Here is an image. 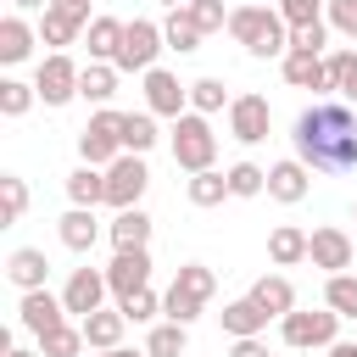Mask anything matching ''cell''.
I'll return each mask as SVG.
<instances>
[{
    "mask_svg": "<svg viewBox=\"0 0 357 357\" xmlns=\"http://www.w3.org/2000/svg\"><path fill=\"white\" fill-rule=\"evenodd\" d=\"M229 39L245 45V56L268 61L290 50V22L279 17V6H234L229 11Z\"/></svg>",
    "mask_w": 357,
    "mask_h": 357,
    "instance_id": "7a4b0ae2",
    "label": "cell"
},
{
    "mask_svg": "<svg viewBox=\"0 0 357 357\" xmlns=\"http://www.w3.org/2000/svg\"><path fill=\"white\" fill-rule=\"evenodd\" d=\"M106 296H112V284H106V268H95V262L73 268V273H67V284H61V301H67V312H73V318L100 312V307H106Z\"/></svg>",
    "mask_w": 357,
    "mask_h": 357,
    "instance_id": "30bf717a",
    "label": "cell"
},
{
    "mask_svg": "<svg viewBox=\"0 0 357 357\" xmlns=\"http://www.w3.org/2000/svg\"><path fill=\"white\" fill-rule=\"evenodd\" d=\"M67 318H73V312H67L61 290H50V284H45V290H28V296L17 301V324H22L33 340H39V335H50V329H61Z\"/></svg>",
    "mask_w": 357,
    "mask_h": 357,
    "instance_id": "7c38bea8",
    "label": "cell"
},
{
    "mask_svg": "<svg viewBox=\"0 0 357 357\" xmlns=\"http://www.w3.org/2000/svg\"><path fill=\"white\" fill-rule=\"evenodd\" d=\"M307 190H312V167H307V162L284 156V162H273V167H268V195H273L279 206L307 201Z\"/></svg>",
    "mask_w": 357,
    "mask_h": 357,
    "instance_id": "e0dca14e",
    "label": "cell"
},
{
    "mask_svg": "<svg viewBox=\"0 0 357 357\" xmlns=\"http://www.w3.org/2000/svg\"><path fill=\"white\" fill-rule=\"evenodd\" d=\"M290 145L312 173H357V112L346 100H312L296 112Z\"/></svg>",
    "mask_w": 357,
    "mask_h": 357,
    "instance_id": "6da1fadb",
    "label": "cell"
},
{
    "mask_svg": "<svg viewBox=\"0 0 357 357\" xmlns=\"http://www.w3.org/2000/svg\"><path fill=\"white\" fill-rule=\"evenodd\" d=\"M268 318H284V312H296V284L284 279V273H262V279H251V290H245Z\"/></svg>",
    "mask_w": 357,
    "mask_h": 357,
    "instance_id": "44dd1931",
    "label": "cell"
},
{
    "mask_svg": "<svg viewBox=\"0 0 357 357\" xmlns=\"http://www.w3.org/2000/svg\"><path fill=\"white\" fill-rule=\"evenodd\" d=\"M245 6H279V0H245Z\"/></svg>",
    "mask_w": 357,
    "mask_h": 357,
    "instance_id": "11a10c76",
    "label": "cell"
},
{
    "mask_svg": "<svg viewBox=\"0 0 357 357\" xmlns=\"http://www.w3.org/2000/svg\"><path fill=\"white\" fill-rule=\"evenodd\" d=\"M307 262H312V268H324V273H351L357 245H351V234H346L340 223H318V229H312V240H307Z\"/></svg>",
    "mask_w": 357,
    "mask_h": 357,
    "instance_id": "9c48e42d",
    "label": "cell"
},
{
    "mask_svg": "<svg viewBox=\"0 0 357 357\" xmlns=\"http://www.w3.org/2000/svg\"><path fill=\"white\" fill-rule=\"evenodd\" d=\"M139 89H145V112H156V117L178 123L190 112V84H178V73H167V67H151L139 78Z\"/></svg>",
    "mask_w": 357,
    "mask_h": 357,
    "instance_id": "8fae6325",
    "label": "cell"
},
{
    "mask_svg": "<svg viewBox=\"0 0 357 357\" xmlns=\"http://www.w3.org/2000/svg\"><path fill=\"white\" fill-rule=\"evenodd\" d=\"M145 184H151V167H145V156H128V151H123V156L106 167V206H112V212H128V206H139Z\"/></svg>",
    "mask_w": 357,
    "mask_h": 357,
    "instance_id": "ba28073f",
    "label": "cell"
},
{
    "mask_svg": "<svg viewBox=\"0 0 357 357\" xmlns=\"http://www.w3.org/2000/svg\"><path fill=\"white\" fill-rule=\"evenodd\" d=\"M0 201H6V206H0L6 223H17V218L28 212V184H22L17 173H0Z\"/></svg>",
    "mask_w": 357,
    "mask_h": 357,
    "instance_id": "7bdbcfd3",
    "label": "cell"
},
{
    "mask_svg": "<svg viewBox=\"0 0 357 357\" xmlns=\"http://www.w3.org/2000/svg\"><path fill=\"white\" fill-rule=\"evenodd\" d=\"M95 357H151V351H134V346H112V351H95Z\"/></svg>",
    "mask_w": 357,
    "mask_h": 357,
    "instance_id": "816d5d0a",
    "label": "cell"
},
{
    "mask_svg": "<svg viewBox=\"0 0 357 357\" xmlns=\"http://www.w3.org/2000/svg\"><path fill=\"white\" fill-rule=\"evenodd\" d=\"M78 78H84V67H78L67 50L39 56V67H33V89H39L45 106H67V100H78Z\"/></svg>",
    "mask_w": 357,
    "mask_h": 357,
    "instance_id": "52a82bcc",
    "label": "cell"
},
{
    "mask_svg": "<svg viewBox=\"0 0 357 357\" xmlns=\"http://www.w3.org/2000/svg\"><path fill=\"white\" fill-rule=\"evenodd\" d=\"M33 100H39L33 84H22V78H0V117H22Z\"/></svg>",
    "mask_w": 357,
    "mask_h": 357,
    "instance_id": "f35d334b",
    "label": "cell"
},
{
    "mask_svg": "<svg viewBox=\"0 0 357 357\" xmlns=\"http://www.w3.org/2000/svg\"><path fill=\"white\" fill-rule=\"evenodd\" d=\"M117 67L112 61H84V78H78V100H89V106H106L112 95H117Z\"/></svg>",
    "mask_w": 357,
    "mask_h": 357,
    "instance_id": "83f0119b",
    "label": "cell"
},
{
    "mask_svg": "<svg viewBox=\"0 0 357 357\" xmlns=\"http://www.w3.org/2000/svg\"><path fill=\"white\" fill-rule=\"evenodd\" d=\"M56 6H61V11H73L78 22H95V17H89V0H56Z\"/></svg>",
    "mask_w": 357,
    "mask_h": 357,
    "instance_id": "681fc988",
    "label": "cell"
},
{
    "mask_svg": "<svg viewBox=\"0 0 357 357\" xmlns=\"http://www.w3.org/2000/svg\"><path fill=\"white\" fill-rule=\"evenodd\" d=\"M229 106H234V95L223 89V78H195L190 84V112L212 117V112H229Z\"/></svg>",
    "mask_w": 357,
    "mask_h": 357,
    "instance_id": "836d02e7",
    "label": "cell"
},
{
    "mask_svg": "<svg viewBox=\"0 0 357 357\" xmlns=\"http://www.w3.org/2000/svg\"><path fill=\"white\" fill-rule=\"evenodd\" d=\"M67 201H73V206H106V167L78 162V167L67 173Z\"/></svg>",
    "mask_w": 357,
    "mask_h": 357,
    "instance_id": "484cf974",
    "label": "cell"
},
{
    "mask_svg": "<svg viewBox=\"0 0 357 357\" xmlns=\"http://www.w3.org/2000/svg\"><path fill=\"white\" fill-rule=\"evenodd\" d=\"M162 39H167V50H178V56H190V50H201V28L190 22V11H167V22H162Z\"/></svg>",
    "mask_w": 357,
    "mask_h": 357,
    "instance_id": "d6a6232c",
    "label": "cell"
},
{
    "mask_svg": "<svg viewBox=\"0 0 357 357\" xmlns=\"http://www.w3.org/2000/svg\"><path fill=\"white\" fill-rule=\"evenodd\" d=\"M78 329H84L89 351H112V346H123L128 318H123V307H100V312H89V318H78Z\"/></svg>",
    "mask_w": 357,
    "mask_h": 357,
    "instance_id": "7402d4cb",
    "label": "cell"
},
{
    "mask_svg": "<svg viewBox=\"0 0 357 357\" xmlns=\"http://www.w3.org/2000/svg\"><path fill=\"white\" fill-rule=\"evenodd\" d=\"M201 312H206V301H195V296H184V290H173V284H167V296H162V318H173V324H184V329H190Z\"/></svg>",
    "mask_w": 357,
    "mask_h": 357,
    "instance_id": "ab89813d",
    "label": "cell"
},
{
    "mask_svg": "<svg viewBox=\"0 0 357 357\" xmlns=\"http://www.w3.org/2000/svg\"><path fill=\"white\" fill-rule=\"evenodd\" d=\"M33 45H39V22H28L22 11H6L0 17V61L6 67H22L33 56Z\"/></svg>",
    "mask_w": 357,
    "mask_h": 357,
    "instance_id": "2e32d148",
    "label": "cell"
},
{
    "mask_svg": "<svg viewBox=\"0 0 357 357\" xmlns=\"http://www.w3.org/2000/svg\"><path fill=\"white\" fill-rule=\"evenodd\" d=\"M173 290H184V296H195V301H212V290H218V273H212L206 262H184V268L173 273Z\"/></svg>",
    "mask_w": 357,
    "mask_h": 357,
    "instance_id": "d590c367",
    "label": "cell"
},
{
    "mask_svg": "<svg viewBox=\"0 0 357 357\" xmlns=\"http://www.w3.org/2000/svg\"><path fill=\"white\" fill-rule=\"evenodd\" d=\"M6 279L28 296V290H45V279H50V257L39 251V245H11V257H6Z\"/></svg>",
    "mask_w": 357,
    "mask_h": 357,
    "instance_id": "d6986e66",
    "label": "cell"
},
{
    "mask_svg": "<svg viewBox=\"0 0 357 357\" xmlns=\"http://www.w3.org/2000/svg\"><path fill=\"white\" fill-rule=\"evenodd\" d=\"M307 229H296V223H279L273 234H268V262L273 268H296V262H307Z\"/></svg>",
    "mask_w": 357,
    "mask_h": 357,
    "instance_id": "4316f807",
    "label": "cell"
},
{
    "mask_svg": "<svg viewBox=\"0 0 357 357\" xmlns=\"http://www.w3.org/2000/svg\"><path fill=\"white\" fill-rule=\"evenodd\" d=\"M184 346H190V329L173 324V318L151 324V335H145V351H151V357H184Z\"/></svg>",
    "mask_w": 357,
    "mask_h": 357,
    "instance_id": "1f68e13d",
    "label": "cell"
},
{
    "mask_svg": "<svg viewBox=\"0 0 357 357\" xmlns=\"http://www.w3.org/2000/svg\"><path fill=\"white\" fill-rule=\"evenodd\" d=\"M324 307L340 318H357V273H329L324 279Z\"/></svg>",
    "mask_w": 357,
    "mask_h": 357,
    "instance_id": "e575fe53",
    "label": "cell"
},
{
    "mask_svg": "<svg viewBox=\"0 0 357 357\" xmlns=\"http://www.w3.org/2000/svg\"><path fill=\"white\" fill-rule=\"evenodd\" d=\"M167 50V39H162V22H151V17H134L128 28H123V50H117V73H151L156 67V56Z\"/></svg>",
    "mask_w": 357,
    "mask_h": 357,
    "instance_id": "8992f818",
    "label": "cell"
},
{
    "mask_svg": "<svg viewBox=\"0 0 357 357\" xmlns=\"http://www.w3.org/2000/svg\"><path fill=\"white\" fill-rule=\"evenodd\" d=\"M106 284H112L117 301L134 296V290H151V251H117L106 262Z\"/></svg>",
    "mask_w": 357,
    "mask_h": 357,
    "instance_id": "9a60e30c",
    "label": "cell"
},
{
    "mask_svg": "<svg viewBox=\"0 0 357 357\" xmlns=\"http://www.w3.org/2000/svg\"><path fill=\"white\" fill-rule=\"evenodd\" d=\"M117 156H123V112L100 106V112H89V123L78 128V162L112 167Z\"/></svg>",
    "mask_w": 357,
    "mask_h": 357,
    "instance_id": "5b68a950",
    "label": "cell"
},
{
    "mask_svg": "<svg viewBox=\"0 0 357 357\" xmlns=\"http://www.w3.org/2000/svg\"><path fill=\"white\" fill-rule=\"evenodd\" d=\"M156 139H162L156 112H145V106H139V112H123V151H128V156H145Z\"/></svg>",
    "mask_w": 357,
    "mask_h": 357,
    "instance_id": "f546056e",
    "label": "cell"
},
{
    "mask_svg": "<svg viewBox=\"0 0 357 357\" xmlns=\"http://www.w3.org/2000/svg\"><path fill=\"white\" fill-rule=\"evenodd\" d=\"M84 346H89V340H84V329H78V324H61V329L39 335V346H33V351H39V357H78Z\"/></svg>",
    "mask_w": 357,
    "mask_h": 357,
    "instance_id": "8d00e7d4",
    "label": "cell"
},
{
    "mask_svg": "<svg viewBox=\"0 0 357 357\" xmlns=\"http://www.w3.org/2000/svg\"><path fill=\"white\" fill-rule=\"evenodd\" d=\"M229 195H240V201L268 195V167H257V162H234V167H229Z\"/></svg>",
    "mask_w": 357,
    "mask_h": 357,
    "instance_id": "74e56055",
    "label": "cell"
},
{
    "mask_svg": "<svg viewBox=\"0 0 357 357\" xmlns=\"http://www.w3.org/2000/svg\"><path fill=\"white\" fill-rule=\"evenodd\" d=\"M106 240H112V251H151V212H145V206L112 212Z\"/></svg>",
    "mask_w": 357,
    "mask_h": 357,
    "instance_id": "ac0fdd59",
    "label": "cell"
},
{
    "mask_svg": "<svg viewBox=\"0 0 357 357\" xmlns=\"http://www.w3.org/2000/svg\"><path fill=\"white\" fill-rule=\"evenodd\" d=\"M184 195H190V206H223V201H229V167L190 173V178H184Z\"/></svg>",
    "mask_w": 357,
    "mask_h": 357,
    "instance_id": "f1b7e54d",
    "label": "cell"
},
{
    "mask_svg": "<svg viewBox=\"0 0 357 357\" xmlns=\"http://www.w3.org/2000/svg\"><path fill=\"white\" fill-rule=\"evenodd\" d=\"M156 6H167V11H184V6H190V0H156Z\"/></svg>",
    "mask_w": 357,
    "mask_h": 357,
    "instance_id": "f5cc1de1",
    "label": "cell"
},
{
    "mask_svg": "<svg viewBox=\"0 0 357 357\" xmlns=\"http://www.w3.org/2000/svg\"><path fill=\"white\" fill-rule=\"evenodd\" d=\"M329 357H357V340H335V346H329Z\"/></svg>",
    "mask_w": 357,
    "mask_h": 357,
    "instance_id": "f907efd6",
    "label": "cell"
},
{
    "mask_svg": "<svg viewBox=\"0 0 357 357\" xmlns=\"http://www.w3.org/2000/svg\"><path fill=\"white\" fill-rule=\"evenodd\" d=\"M167 145H173V162H178L184 173L218 167V134H212V117H201V112H184V117L173 123Z\"/></svg>",
    "mask_w": 357,
    "mask_h": 357,
    "instance_id": "3957f363",
    "label": "cell"
},
{
    "mask_svg": "<svg viewBox=\"0 0 357 357\" xmlns=\"http://www.w3.org/2000/svg\"><path fill=\"white\" fill-rule=\"evenodd\" d=\"M279 73L290 89H329V61L312 56V50H284L279 56Z\"/></svg>",
    "mask_w": 357,
    "mask_h": 357,
    "instance_id": "ffe728a7",
    "label": "cell"
},
{
    "mask_svg": "<svg viewBox=\"0 0 357 357\" xmlns=\"http://www.w3.org/2000/svg\"><path fill=\"white\" fill-rule=\"evenodd\" d=\"M324 22H329V28L340 33V39H351V45H357V0H329Z\"/></svg>",
    "mask_w": 357,
    "mask_h": 357,
    "instance_id": "f6af8a7d",
    "label": "cell"
},
{
    "mask_svg": "<svg viewBox=\"0 0 357 357\" xmlns=\"http://www.w3.org/2000/svg\"><path fill=\"white\" fill-rule=\"evenodd\" d=\"M123 17H95L89 28H84V50H89V61H117V50H123Z\"/></svg>",
    "mask_w": 357,
    "mask_h": 357,
    "instance_id": "d4e9b609",
    "label": "cell"
},
{
    "mask_svg": "<svg viewBox=\"0 0 357 357\" xmlns=\"http://www.w3.org/2000/svg\"><path fill=\"white\" fill-rule=\"evenodd\" d=\"M229 357H273V351H268V340H262V335H251V340H234V346H229Z\"/></svg>",
    "mask_w": 357,
    "mask_h": 357,
    "instance_id": "7dc6e473",
    "label": "cell"
},
{
    "mask_svg": "<svg viewBox=\"0 0 357 357\" xmlns=\"http://www.w3.org/2000/svg\"><path fill=\"white\" fill-rule=\"evenodd\" d=\"M279 340L284 346H296V351H329L335 340H340V312H329V307H296V312H284L279 318Z\"/></svg>",
    "mask_w": 357,
    "mask_h": 357,
    "instance_id": "277c9868",
    "label": "cell"
},
{
    "mask_svg": "<svg viewBox=\"0 0 357 357\" xmlns=\"http://www.w3.org/2000/svg\"><path fill=\"white\" fill-rule=\"evenodd\" d=\"M84 28H89V22H78V17H73V11H61V6H50V11L39 17V45H50V50L84 45Z\"/></svg>",
    "mask_w": 357,
    "mask_h": 357,
    "instance_id": "cb8c5ba5",
    "label": "cell"
},
{
    "mask_svg": "<svg viewBox=\"0 0 357 357\" xmlns=\"http://www.w3.org/2000/svg\"><path fill=\"white\" fill-rule=\"evenodd\" d=\"M329 22H307V28H290V50H312V56H324V45H329Z\"/></svg>",
    "mask_w": 357,
    "mask_h": 357,
    "instance_id": "bcb514c9",
    "label": "cell"
},
{
    "mask_svg": "<svg viewBox=\"0 0 357 357\" xmlns=\"http://www.w3.org/2000/svg\"><path fill=\"white\" fill-rule=\"evenodd\" d=\"M218 318H223V335H229V340H251V335H262V329H268V312H262L251 296L223 301V312H218Z\"/></svg>",
    "mask_w": 357,
    "mask_h": 357,
    "instance_id": "603a6c76",
    "label": "cell"
},
{
    "mask_svg": "<svg viewBox=\"0 0 357 357\" xmlns=\"http://www.w3.org/2000/svg\"><path fill=\"white\" fill-rule=\"evenodd\" d=\"M56 234H61V245H67V251H78V257H89V251L100 245V234H106V223L95 218V206H67V212L56 218Z\"/></svg>",
    "mask_w": 357,
    "mask_h": 357,
    "instance_id": "5bb4252c",
    "label": "cell"
},
{
    "mask_svg": "<svg viewBox=\"0 0 357 357\" xmlns=\"http://www.w3.org/2000/svg\"><path fill=\"white\" fill-rule=\"evenodd\" d=\"M184 11H190V22H195L201 33H223V28H229V11H223V0H190Z\"/></svg>",
    "mask_w": 357,
    "mask_h": 357,
    "instance_id": "b9f144b4",
    "label": "cell"
},
{
    "mask_svg": "<svg viewBox=\"0 0 357 357\" xmlns=\"http://www.w3.org/2000/svg\"><path fill=\"white\" fill-rule=\"evenodd\" d=\"M324 61H329V89H335L346 106H357V50L340 45V50H329Z\"/></svg>",
    "mask_w": 357,
    "mask_h": 357,
    "instance_id": "4dcf8cb0",
    "label": "cell"
},
{
    "mask_svg": "<svg viewBox=\"0 0 357 357\" xmlns=\"http://www.w3.org/2000/svg\"><path fill=\"white\" fill-rule=\"evenodd\" d=\"M324 11H329V0H279V17H284L290 28H307V22H324Z\"/></svg>",
    "mask_w": 357,
    "mask_h": 357,
    "instance_id": "ee69618b",
    "label": "cell"
},
{
    "mask_svg": "<svg viewBox=\"0 0 357 357\" xmlns=\"http://www.w3.org/2000/svg\"><path fill=\"white\" fill-rule=\"evenodd\" d=\"M268 128H273L268 95H234V106H229V134H234L240 145H262Z\"/></svg>",
    "mask_w": 357,
    "mask_h": 357,
    "instance_id": "4fadbf2b",
    "label": "cell"
},
{
    "mask_svg": "<svg viewBox=\"0 0 357 357\" xmlns=\"http://www.w3.org/2000/svg\"><path fill=\"white\" fill-rule=\"evenodd\" d=\"M50 6H56V0H11V11H22V17H28V11H33V17H45Z\"/></svg>",
    "mask_w": 357,
    "mask_h": 357,
    "instance_id": "c3c4849f",
    "label": "cell"
},
{
    "mask_svg": "<svg viewBox=\"0 0 357 357\" xmlns=\"http://www.w3.org/2000/svg\"><path fill=\"white\" fill-rule=\"evenodd\" d=\"M6 357H39V351H28V346H11V351H6Z\"/></svg>",
    "mask_w": 357,
    "mask_h": 357,
    "instance_id": "db71d44e",
    "label": "cell"
},
{
    "mask_svg": "<svg viewBox=\"0 0 357 357\" xmlns=\"http://www.w3.org/2000/svg\"><path fill=\"white\" fill-rule=\"evenodd\" d=\"M117 307H123L128 324H151V318H162V296H156V290H134V296H123Z\"/></svg>",
    "mask_w": 357,
    "mask_h": 357,
    "instance_id": "60d3db41",
    "label": "cell"
}]
</instances>
